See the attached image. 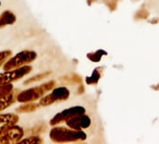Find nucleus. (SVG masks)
I'll list each match as a JSON object with an SVG mask.
<instances>
[{
    "mask_svg": "<svg viewBox=\"0 0 159 144\" xmlns=\"http://www.w3.org/2000/svg\"><path fill=\"white\" fill-rule=\"evenodd\" d=\"M86 135L81 130L68 129L63 126L53 127L50 132V137L53 142L63 143V142H71V141H79L84 140Z\"/></svg>",
    "mask_w": 159,
    "mask_h": 144,
    "instance_id": "nucleus-1",
    "label": "nucleus"
},
{
    "mask_svg": "<svg viewBox=\"0 0 159 144\" xmlns=\"http://www.w3.org/2000/svg\"><path fill=\"white\" fill-rule=\"evenodd\" d=\"M55 86L54 81H50L48 83H42L39 86H36L30 88L28 90L23 91L17 95V101L25 103V102H33L39 98H41L45 94L51 90H52Z\"/></svg>",
    "mask_w": 159,
    "mask_h": 144,
    "instance_id": "nucleus-2",
    "label": "nucleus"
},
{
    "mask_svg": "<svg viewBox=\"0 0 159 144\" xmlns=\"http://www.w3.org/2000/svg\"><path fill=\"white\" fill-rule=\"evenodd\" d=\"M37 58V53L33 51H23L17 53L15 56L8 60L3 65V69L5 71L14 69L23 65H25L31 62H33Z\"/></svg>",
    "mask_w": 159,
    "mask_h": 144,
    "instance_id": "nucleus-3",
    "label": "nucleus"
},
{
    "mask_svg": "<svg viewBox=\"0 0 159 144\" xmlns=\"http://www.w3.org/2000/svg\"><path fill=\"white\" fill-rule=\"evenodd\" d=\"M32 67L29 65H23L14 69L7 70L3 73H0V85L5 84V83H11L14 81H17L26 74H28L29 72H31Z\"/></svg>",
    "mask_w": 159,
    "mask_h": 144,
    "instance_id": "nucleus-4",
    "label": "nucleus"
},
{
    "mask_svg": "<svg viewBox=\"0 0 159 144\" xmlns=\"http://www.w3.org/2000/svg\"><path fill=\"white\" fill-rule=\"evenodd\" d=\"M69 90L66 87H58L52 89V92L47 96H43L39 101V105L43 107L50 106L52 104L66 100L69 97Z\"/></svg>",
    "mask_w": 159,
    "mask_h": 144,
    "instance_id": "nucleus-5",
    "label": "nucleus"
},
{
    "mask_svg": "<svg viewBox=\"0 0 159 144\" xmlns=\"http://www.w3.org/2000/svg\"><path fill=\"white\" fill-rule=\"evenodd\" d=\"M85 112V110L83 107H71L69 109H66L61 112H58L50 122L51 125H56L59 124L61 123L66 122V120L74 117V116H78V115H82Z\"/></svg>",
    "mask_w": 159,
    "mask_h": 144,
    "instance_id": "nucleus-6",
    "label": "nucleus"
},
{
    "mask_svg": "<svg viewBox=\"0 0 159 144\" xmlns=\"http://www.w3.org/2000/svg\"><path fill=\"white\" fill-rule=\"evenodd\" d=\"M24 136V129L17 125H12L0 134V143H15Z\"/></svg>",
    "mask_w": 159,
    "mask_h": 144,
    "instance_id": "nucleus-7",
    "label": "nucleus"
},
{
    "mask_svg": "<svg viewBox=\"0 0 159 144\" xmlns=\"http://www.w3.org/2000/svg\"><path fill=\"white\" fill-rule=\"evenodd\" d=\"M66 125L69 128L75 129V130H82L83 128H86L90 124V119L86 115H78L74 116L68 120L66 121Z\"/></svg>",
    "mask_w": 159,
    "mask_h": 144,
    "instance_id": "nucleus-8",
    "label": "nucleus"
},
{
    "mask_svg": "<svg viewBox=\"0 0 159 144\" xmlns=\"http://www.w3.org/2000/svg\"><path fill=\"white\" fill-rule=\"evenodd\" d=\"M19 117L16 114H0V134H2L9 127L16 124Z\"/></svg>",
    "mask_w": 159,
    "mask_h": 144,
    "instance_id": "nucleus-9",
    "label": "nucleus"
},
{
    "mask_svg": "<svg viewBox=\"0 0 159 144\" xmlns=\"http://www.w3.org/2000/svg\"><path fill=\"white\" fill-rule=\"evenodd\" d=\"M17 93L14 90H11L10 93L6 94L3 97H0V111L4 110L5 109L9 108L17 100Z\"/></svg>",
    "mask_w": 159,
    "mask_h": 144,
    "instance_id": "nucleus-10",
    "label": "nucleus"
},
{
    "mask_svg": "<svg viewBox=\"0 0 159 144\" xmlns=\"http://www.w3.org/2000/svg\"><path fill=\"white\" fill-rule=\"evenodd\" d=\"M15 22H16V16L10 11H6L0 15V28H2L6 25H12Z\"/></svg>",
    "mask_w": 159,
    "mask_h": 144,
    "instance_id": "nucleus-11",
    "label": "nucleus"
},
{
    "mask_svg": "<svg viewBox=\"0 0 159 144\" xmlns=\"http://www.w3.org/2000/svg\"><path fill=\"white\" fill-rule=\"evenodd\" d=\"M39 107V104H36L33 102H25L23 106H20L16 109V112L22 113V112H30L36 110Z\"/></svg>",
    "mask_w": 159,
    "mask_h": 144,
    "instance_id": "nucleus-12",
    "label": "nucleus"
},
{
    "mask_svg": "<svg viewBox=\"0 0 159 144\" xmlns=\"http://www.w3.org/2000/svg\"><path fill=\"white\" fill-rule=\"evenodd\" d=\"M43 140L39 136H32L25 139H20L19 143H34V144H40L42 143Z\"/></svg>",
    "mask_w": 159,
    "mask_h": 144,
    "instance_id": "nucleus-13",
    "label": "nucleus"
},
{
    "mask_svg": "<svg viewBox=\"0 0 159 144\" xmlns=\"http://www.w3.org/2000/svg\"><path fill=\"white\" fill-rule=\"evenodd\" d=\"M11 54H12V52L10 50L0 52V66H2L8 61V59L11 56Z\"/></svg>",
    "mask_w": 159,
    "mask_h": 144,
    "instance_id": "nucleus-14",
    "label": "nucleus"
},
{
    "mask_svg": "<svg viewBox=\"0 0 159 144\" xmlns=\"http://www.w3.org/2000/svg\"><path fill=\"white\" fill-rule=\"evenodd\" d=\"M11 90H13V85L11 83H5L0 85V97H3L6 94L10 93Z\"/></svg>",
    "mask_w": 159,
    "mask_h": 144,
    "instance_id": "nucleus-15",
    "label": "nucleus"
},
{
    "mask_svg": "<svg viewBox=\"0 0 159 144\" xmlns=\"http://www.w3.org/2000/svg\"><path fill=\"white\" fill-rule=\"evenodd\" d=\"M51 74V72H45V73H41L39 75H37V76H34L33 78L27 80L25 84H27V83H34V82H37V81H39V80H42L44 78H46L47 76H49Z\"/></svg>",
    "mask_w": 159,
    "mask_h": 144,
    "instance_id": "nucleus-16",
    "label": "nucleus"
},
{
    "mask_svg": "<svg viewBox=\"0 0 159 144\" xmlns=\"http://www.w3.org/2000/svg\"><path fill=\"white\" fill-rule=\"evenodd\" d=\"M0 6H1V2H0Z\"/></svg>",
    "mask_w": 159,
    "mask_h": 144,
    "instance_id": "nucleus-17",
    "label": "nucleus"
}]
</instances>
